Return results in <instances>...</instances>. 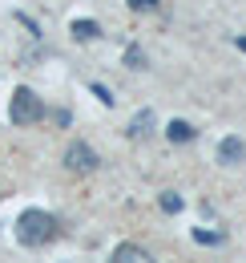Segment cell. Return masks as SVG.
Returning a JSON list of instances; mask_svg holds the SVG:
<instances>
[{
  "instance_id": "6da1fadb",
  "label": "cell",
  "mask_w": 246,
  "mask_h": 263,
  "mask_svg": "<svg viewBox=\"0 0 246 263\" xmlns=\"http://www.w3.org/2000/svg\"><path fill=\"white\" fill-rule=\"evenodd\" d=\"M16 243H25V247H45V243H53L57 235H61V223H57V215H49L45 206H29V211H20L16 215Z\"/></svg>"
},
{
  "instance_id": "7a4b0ae2",
  "label": "cell",
  "mask_w": 246,
  "mask_h": 263,
  "mask_svg": "<svg viewBox=\"0 0 246 263\" xmlns=\"http://www.w3.org/2000/svg\"><path fill=\"white\" fill-rule=\"evenodd\" d=\"M40 118H45V98L29 85H16L8 98V122L12 126H36Z\"/></svg>"
},
{
  "instance_id": "3957f363",
  "label": "cell",
  "mask_w": 246,
  "mask_h": 263,
  "mask_svg": "<svg viewBox=\"0 0 246 263\" xmlns=\"http://www.w3.org/2000/svg\"><path fill=\"white\" fill-rule=\"evenodd\" d=\"M65 166H69V170H77V174H93V170L101 166V154L93 150L89 142H81V138H77V142L65 150Z\"/></svg>"
},
{
  "instance_id": "277c9868",
  "label": "cell",
  "mask_w": 246,
  "mask_h": 263,
  "mask_svg": "<svg viewBox=\"0 0 246 263\" xmlns=\"http://www.w3.org/2000/svg\"><path fill=\"white\" fill-rule=\"evenodd\" d=\"M109 263H154V255L141 247V243H117L109 251Z\"/></svg>"
},
{
  "instance_id": "5b68a950",
  "label": "cell",
  "mask_w": 246,
  "mask_h": 263,
  "mask_svg": "<svg viewBox=\"0 0 246 263\" xmlns=\"http://www.w3.org/2000/svg\"><path fill=\"white\" fill-rule=\"evenodd\" d=\"M242 158H246V142L238 138V134H230V138L218 142V162L222 166H238Z\"/></svg>"
},
{
  "instance_id": "8992f818",
  "label": "cell",
  "mask_w": 246,
  "mask_h": 263,
  "mask_svg": "<svg viewBox=\"0 0 246 263\" xmlns=\"http://www.w3.org/2000/svg\"><path fill=\"white\" fill-rule=\"evenodd\" d=\"M166 138H170L174 146H190V142L198 138V130H194V126H190L186 118H174V122L166 126Z\"/></svg>"
},
{
  "instance_id": "52a82bcc",
  "label": "cell",
  "mask_w": 246,
  "mask_h": 263,
  "mask_svg": "<svg viewBox=\"0 0 246 263\" xmlns=\"http://www.w3.org/2000/svg\"><path fill=\"white\" fill-rule=\"evenodd\" d=\"M69 33H73V41L85 45V41H97V36H101V25H97L93 16H77V21L69 25Z\"/></svg>"
},
{
  "instance_id": "ba28073f",
  "label": "cell",
  "mask_w": 246,
  "mask_h": 263,
  "mask_svg": "<svg viewBox=\"0 0 246 263\" xmlns=\"http://www.w3.org/2000/svg\"><path fill=\"white\" fill-rule=\"evenodd\" d=\"M154 122H157L154 109H137L133 122H129V138H146V134H154Z\"/></svg>"
},
{
  "instance_id": "9c48e42d",
  "label": "cell",
  "mask_w": 246,
  "mask_h": 263,
  "mask_svg": "<svg viewBox=\"0 0 246 263\" xmlns=\"http://www.w3.org/2000/svg\"><path fill=\"white\" fill-rule=\"evenodd\" d=\"M157 206H161V211H166V215H182L186 198L178 195V191H161V195H157Z\"/></svg>"
},
{
  "instance_id": "30bf717a",
  "label": "cell",
  "mask_w": 246,
  "mask_h": 263,
  "mask_svg": "<svg viewBox=\"0 0 246 263\" xmlns=\"http://www.w3.org/2000/svg\"><path fill=\"white\" fill-rule=\"evenodd\" d=\"M194 243H206V247H222V243H226V235H222V231L194 227Z\"/></svg>"
},
{
  "instance_id": "8fae6325",
  "label": "cell",
  "mask_w": 246,
  "mask_h": 263,
  "mask_svg": "<svg viewBox=\"0 0 246 263\" xmlns=\"http://www.w3.org/2000/svg\"><path fill=\"white\" fill-rule=\"evenodd\" d=\"M125 69H146V53H141V45H125Z\"/></svg>"
},
{
  "instance_id": "7c38bea8",
  "label": "cell",
  "mask_w": 246,
  "mask_h": 263,
  "mask_svg": "<svg viewBox=\"0 0 246 263\" xmlns=\"http://www.w3.org/2000/svg\"><path fill=\"white\" fill-rule=\"evenodd\" d=\"M89 93L101 101V105H113V101H117V98H113V89H109V85H101V81H93V85H89Z\"/></svg>"
},
{
  "instance_id": "4fadbf2b",
  "label": "cell",
  "mask_w": 246,
  "mask_h": 263,
  "mask_svg": "<svg viewBox=\"0 0 246 263\" xmlns=\"http://www.w3.org/2000/svg\"><path fill=\"white\" fill-rule=\"evenodd\" d=\"M157 4H161V0H129V8H133V12H154Z\"/></svg>"
},
{
  "instance_id": "5bb4252c",
  "label": "cell",
  "mask_w": 246,
  "mask_h": 263,
  "mask_svg": "<svg viewBox=\"0 0 246 263\" xmlns=\"http://www.w3.org/2000/svg\"><path fill=\"white\" fill-rule=\"evenodd\" d=\"M234 45H238V49L246 53V36H234Z\"/></svg>"
}]
</instances>
